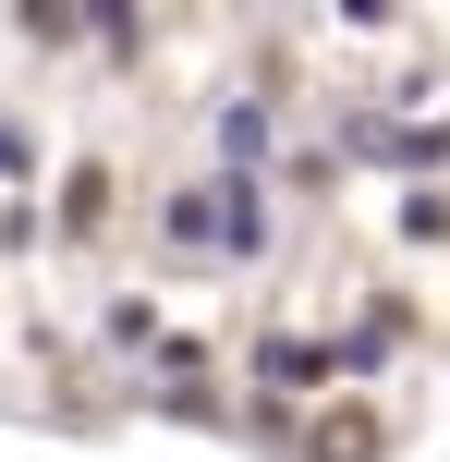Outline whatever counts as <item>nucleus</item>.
Listing matches in <instances>:
<instances>
[{
	"instance_id": "7ed1b4c3",
	"label": "nucleus",
	"mask_w": 450,
	"mask_h": 462,
	"mask_svg": "<svg viewBox=\"0 0 450 462\" xmlns=\"http://www.w3.org/2000/svg\"><path fill=\"white\" fill-rule=\"evenodd\" d=\"M402 231H414V244H438V231H450V195L414 183V195H402Z\"/></svg>"
},
{
	"instance_id": "f03ea898",
	"label": "nucleus",
	"mask_w": 450,
	"mask_h": 462,
	"mask_svg": "<svg viewBox=\"0 0 450 462\" xmlns=\"http://www.w3.org/2000/svg\"><path fill=\"white\" fill-rule=\"evenodd\" d=\"M207 134H219V171H243V183H256V159H268V110H256V97H232Z\"/></svg>"
},
{
	"instance_id": "f257e3e1",
	"label": "nucleus",
	"mask_w": 450,
	"mask_h": 462,
	"mask_svg": "<svg viewBox=\"0 0 450 462\" xmlns=\"http://www.w3.org/2000/svg\"><path fill=\"white\" fill-rule=\"evenodd\" d=\"M159 244H170V255H256V244H268V195L243 183V171L183 183V195H159Z\"/></svg>"
}]
</instances>
